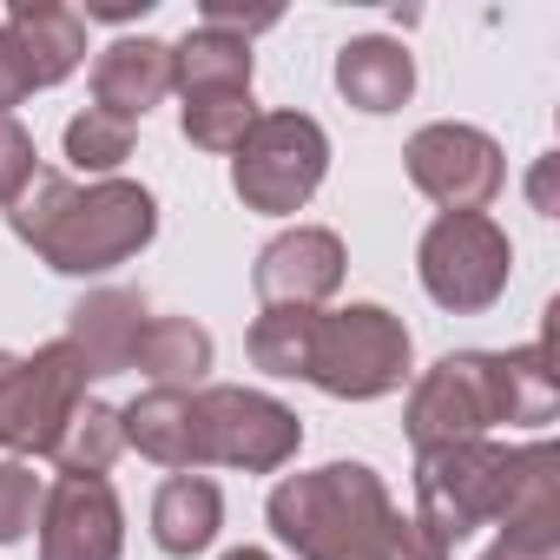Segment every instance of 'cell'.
Here are the masks:
<instances>
[{
    "label": "cell",
    "instance_id": "1",
    "mask_svg": "<svg viewBox=\"0 0 560 560\" xmlns=\"http://www.w3.org/2000/svg\"><path fill=\"white\" fill-rule=\"evenodd\" d=\"M553 416V370L547 343L488 357L462 350L442 357L416 396H409V442L416 448H448V442H481L494 422H547Z\"/></svg>",
    "mask_w": 560,
    "mask_h": 560
},
{
    "label": "cell",
    "instance_id": "2",
    "mask_svg": "<svg viewBox=\"0 0 560 560\" xmlns=\"http://www.w3.org/2000/svg\"><path fill=\"white\" fill-rule=\"evenodd\" d=\"M8 218H14V231H21L54 270H73V277L126 264V257L145 250L152 231H159V205H152L145 185L93 178V185L80 191V185H67V178H54V172H47V178L34 172V185L14 198Z\"/></svg>",
    "mask_w": 560,
    "mask_h": 560
},
{
    "label": "cell",
    "instance_id": "3",
    "mask_svg": "<svg viewBox=\"0 0 560 560\" xmlns=\"http://www.w3.org/2000/svg\"><path fill=\"white\" fill-rule=\"evenodd\" d=\"M389 514V488L363 462H330L270 488V527L304 560H376Z\"/></svg>",
    "mask_w": 560,
    "mask_h": 560
},
{
    "label": "cell",
    "instance_id": "4",
    "mask_svg": "<svg viewBox=\"0 0 560 560\" xmlns=\"http://www.w3.org/2000/svg\"><path fill=\"white\" fill-rule=\"evenodd\" d=\"M508 481H514V448H494V442L422 448V462H416V521L442 547H455L462 534L501 521Z\"/></svg>",
    "mask_w": 560,
    "mask_h": 560
},
{
    "label": "cell",
    "instance_id": "5",
    "mask_svg": "<svg viewBox=\"0 0 560 560\" xmlns=\"http://www.w3.org/2000/svg\"><path fill=\"white\" fill-rule=\"evenodd\" d=\"M324 165H330V139L311 113H257L250 132L237 139L231 178H237V198L250 211L291 218L324 185Z\"/></svg>",
    "mask_w": 560,
    "mask_h": 560
},
{
    "label": "cell",
    "instance_id": "6",
    "mask_svg": "<svg viewBox=\"0 0 560 560\" xmlns=\"http://www.w3.org/2000/svg\"><path fill=\"white\" fill-rule=\"evenodd\" d=\"M317 389L370 402L389 396L409 376V330L383 311V304H350V311H317V343H311V370Z\"/></svg>",
    "mask_w": 560,
    "mask_h": 560
},
{
    "label": "cell",
    "instance_id": "7",
    "mask_svg": "<svg viewBox=\"0 0 560 560\" xmlns=\"http://www.w3.org/2000/svg\"><path fill=\"white\" fill-rule=\"evenodd\" d=\"M298 442H304L298 416L257 389H198L191 396V475L205 462L270 475L298 455Z\"/></svg>",
    "mask_w": 560,
    "mask_h": 560
},
{
    "label": "cell",
    "instance_id": "8",
    "mask_svg": "<svg viewBox=\"0 0 560 560\" xmlns=\"http://www.w3.org/2000/svg\"><path fill=\"white\" fill-rule=\"evenodd\" d=\"M86 357L60 337L34 357H8L0 350V448H21V455H47L60 422L86 402Z\"/></svg>",
    "mask_w": 560,
    "mask_h": 560
},
{
    "label": "cell",
    "instance_id": "9",
    "mask_svg": "<svg viewBox=\"0 0 560 560\" xmlns=\"http://www.w3.org/2000/svg\"><path fill=\"white\" fill-rule=\"evenodd\" d=\"M508 231L488 211H442L422 231V291L442 311H488L508 291Z\"/></svg>",
    "mask_w": 560,
    "mask_h": 560
},
{
    "label": "cell",
    "instance_id": "10",
    "mask_svg": "<svg viewBox=\"0 0 560 560\" xmlns=\"http://www.w3.org/2000/svg\"><path fill=\"white\" fill-rule=\"evenodd\" d=\"M402 159H409L416 191L435 198L442 211H481L508 178L501 145L488 132H475V126H422Z\"/></svg>",
    "mask_w": 560,
    "mask_h": 560
},
{
    "label": "cell",
    "instance_id": "11",
    "mask_svg": "<svg viewBox=\"0 0 560 560\" xmlns=\"http://www.w3.org/2000/svg\"><path fill=\"white\" fill-rule=\"evenodd\" d=\"M40 560H119V494L93 475H60L40 501Z\"/></svg>",
    "mask_w": 560,
    "mask_h": 560
},
{
    "label": "cell",
    "instance_id": "12",
    "mask_svg": "<svg viewBox=\"0 0 560 560\" xmlns=\"http://www.w3.org/2000/svg\"><path fill=\"white\" fill-rule=\"evenodd\" d=\"M343 284V244L337 231L298 224L284 237H270L257 257V298L264 311H317Z\"/></svg>",
    "mask_w": 560,
    "mask_h": 560
},
{
    "label": "cell",
    "instance_id": "13",
    "mask_svg": "<svg viewBox=\"0 0 560 560\" xmlns=\"http://www.w3.org/2000/svg\"><path fill=\"white\" fill-rule=\"evenodd\" d=\"M172 93V47L165 40H113L100 60H93V113H106V119H119V126H132V119H145L159 100Z\"/></svg>",
    "mask_w": 560,
    "mask_h": 560
},
{
    "label": "cell",
    "instance_id": "14",
    "mask_svg": "<svg viewBox=\"0 0 560 560\" xmlns=\"http://www.w3.org/2000/svg\"><path fill=\"white\" fill-rule=\"evenodd\" d=\"M0 27H8L14 54L27 60L34 93H40V86H60V80L86 60V21H80L73 8H54V0H21V8L0 14Z\"/></svg>",
    "mask_w": 560,
    "mask_h": 560
},
{
    "label": "cell",
    "instance_id": "15",
    "mask_svg": "<svg viewBox=\"0 0 560 560\" xmlns=\"http://www.w3.org/2000/svg\"><path fill=\"white\" fill-rule=\"evenodd\" d=\"M145 317H152L145 298H132V291H100V298H86V304L73 311L67 343L86 357L93 376H113V370H132V350H139Z\"/></svg>",
    "mask_w": 560,
    "mask_h": 560
},
{
    "label": "cell",
    "instance_id": "16",
    "mask_svg": "<svg viewBox=\"0 0 560 560\" xmlns=\"http://www.w3.org/2000/svg\"><path fill=\"white\" fill-rule=\"evenodd\" d=\"M337 86H343V100L363 106V113H396V106L416 93V60H409V47H396V40H350V47L337 54Z\"/></svg>",
    "mask_w": 560,
    "mask_h": 560
},
{
    "label": "cell",
    "instance_id": "17",
    "mask_svg": "<svg viewBox=\"0 0 560 560\" xmlns=\"http://www.w3.org/2000/svg\"><path fill=\"white\" fill-rule=\"evenodd\" d=\"M218 521H224V501H218V481H205V475H172L159 488V501H152V534L178 560L205 553L211 534H218Z\"/></svg>",
    "mask_w": 560,
    "mask_h": 560
},
{
    "label": "cell",
    "instance_id": "18",
    "mask_svg": "<svg viewBox=\"0 0 560 560\" xmlns=\"http://www.w3.org/2000/svg\"><path fill=\"white\" fill-rule=\"evenodd\" d=\"M126 422V448L191 475V389H145L132 409H119Z\"/></svg>",
    "mask_w": 560,
    "mask_h": 560
},
{
    "label": "cell",
    "instance_id": "19",
    "mask_svg": "<svg viewBox=\"0 0 560 560\" xmlns=\"http://www.w3.org/2000/svg\"><path fill=\"white\" fill-rule=\"evenodd\" d=\"M172 86L191 93H250V40L224 34V27H198L185 34V47H172Z\"/></svg>",
    "mask_w": 560,
    "mask_h": 560
},
{
    "label": "cell",
    "instance_id": "20",
    "mask_svg": "<svg viewBox=\"0 0 560 560\" xmlns=\"http://www.w3.org/2000/svg\"><path fill=\"white\" fill-rule=\"evenodd\" d=\"M132 363L152 376V389H191L211 370V337L191 317H145Z\"/></svg>",
    "mask_w": 560,
    "mask_h": 560
},
{
    "label": "cell",
    "instance_id": "21",
    "mask_svg": "<svg viewBox=\"0 0 560 560\" xmlns=\"http://www.w3.org/2000/svg\"><path fill=\"white\" fill-rule=\"evenodd\" d=\"M119 448H126V422H119V409H106V402H80L67 422H60V435H54V462H60V475H93V481H106V468L119 462Z\"/></svg>",
    "mask_w": 560,
    "mask_h": 560
},
{
    "label": "cell",
    "instance_id": "22",
    "mask_svg": "<svg viewBox=\"0 0 560 560\" xmlns=\"http://www.w3.org/2000/svg\"><path fill=\"white\" fill-rule=\"evenodd\" d=\"M317 343V311H264L250 324V363L270 376H304Z\"/></svg>",
    "mask_w": 560,
    "mask_h": 560
},
{
    "label": "cell",
    "instance_id": "23",
    "mask_svg": "<svg viewBox=\"0 0 560 560\" xmlns=\"http://www.w3.org/2000/svg\"><path fill=\"white\" fill-rule=\"evenodd\" d=\"M250 119H257L250 93H191L185 100V139L205 145V152H237Z\"/></svg>",
    "mask_w": 560,
    "mask_h": 560
},
{
    "label": "cell",
    "instance_id": "24",
    "mask_svg": "<svg viewBox=\"0 0 560 560\" xmlns=\"http://www.w3.org/2000/svg\"><path fill=\"white\" fill-rule=\"evenodd\" d=\"M67 159L80 165V172H93V178H106L113 165H126L132 159V126H119V119H106V113H80L73 126H67Z\"/></svg>",
    "mask_w": 560,
    "mask_h": 560
},
{
    "label": "cell",
    "instance_id": "25",
    "mask_svg": "<svg viewBox=\"0 0 560 560\" xmlns=\"http://www.w3.org/2000/svg\"><path fill=\"white\" fill-rule=\"evenodd\" d=\"M40 514V481L21 462H0V540H21Z\"/></svg>",
    "mask_w": 560,
    "mask_h": 560
},
{
    "label": "cell",
    "instance_id": "26",
    "mask_svg": "<svg viewBox=\"0 0 560 560\" xmlns=\"http://www.w3.org/2000/svg\"><path fill=\"white\" fill-rule=\"evenodd\" d=\"M34 185V139L14 113H0V205H14Z\"/></svg>",
    "mask_w": 560,
    "mask_h": 560
},
{
    "label": "cell",
    "instance_id": "27",
    "mask_svg": "<svg viewBox=\"0 0 560 560\" xmlns=\"http://www.w3.org/2000/svg\"><path fill=\"white\" fill-rule=\"evenodd\" d=\"M376 560H448V547H442V540H435V534H429L416 514H409V521H402V514H389Z\"/></svg>",
    "mask_w": 560,
    "mask_h": 560
},
{
    "label": "cell",
    "instance_id": "28",
    "mask_svg": "<svg viewBox=\"0 0 560 560\" xmlns=\"http://www.w3.org/2000/svg\"><path fill=\"white\" fill-rule=\"evenodd\" d=\"M488 560H560V547H521V540H501Z\"/></svg>",
    "mask_w": 560,
    "mask_h": 560
},
{
    "label": "cell",
    "instance_id": "29",
    "mask_svg": "<svg viewBox=\"0 0 560 560\" xmlns=\"http://www.w3.org/2000/svg\"><path fill=\"white\" fill-rule=\"evenodd\" d=\"M534 211H553V159H540L534 172Z\"/></svg>",
    "mask_w": 560,
    "mask_h": 560
},
{
    "label": "cell",
    "instance_id": "30",
    "mask_svg": "<svg viewBox=\"0 0 560 560\" xmlns=\"http://www.w3.org/2000/svg\"><path fill=\"white\" fill-rule=\"evenodd\" d=\"M224 560H270V553H257V547H237V553H224Z\"/></svg>",
    "mask_w": 560,
    "mask_h": 560
}]
</instances>
